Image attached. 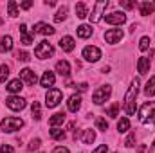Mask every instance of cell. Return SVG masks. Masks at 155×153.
Masks as SVG:
<instances>
[{"mask_svg": "<svg viewBox=\"0 0 155 153\" xmlns=\"http://www.w3.org/2000/svg\"><path fill=\"white\" fill-rule=\"evenodd\" d=\"M137 92H139V79H134L126 96H124V112L126 115H134L135 114V97H137Z\"/></svg>", "mask_w": 155, "mask_h": 153, "instance_id": "1", "label": "cell"}, {"mask_svg": "<svg viewBox=\"0 0 155 153\" xmlns=\"http://www.w3.org/2000/svg\"><path fill=\"white\" fill-rule=\"evenodd\" d=\"M139 119L143 124H153L155 122V101L144 103L139 110Z\"/></svg>", "mask_w": 155, "mask_h": 153, "instance_id": "2", "label": "cell"}, {"mask_svg": "<svg viewBox=\"0 0 155 153\" xmlns=\"http://www.w3.org/2000/svg\"><path fill=\"white\" fill-rule=\"evenodd\" d=\"M22 126H24V121H22L20 117H5V119H2V122H0V128H2V132H5V133H13V132L20 130Z\"/></svg>", "mask_w": 155, "mask_h": 153, "instance_id": "3", "label": "cell"}, {"mask_svg": "<svg viewBox=\"0 0 155 153\" xmlns=\"http://www.w3.org/2000/svg\"><path fill=\"white\" fill-rule=\"evenodd\" d=\"M52 54H54V47H52V43H49L47 40L40 41L38 47L35 49V56L40 58V60H47V58H51Z\"/></svg>", "mask_w": 155, "mask_h": 153, "instance_id": "4", "label": "cell"}, {"mask_svg": "<svg viewBox=\"0 0 155 153\" xmlns=\"http://www.w3.org/2000/svg\"><path fill=\"white\" fill-rule=\"evenodd\" d=\"M110 94H112V86H110V85H103V86H99V88L92 94V101H94V105H103V103L110 97Z\"/></svg>", "mask_w": 155, "mask_h": 153, "instance_id": "5", "label": "cell"}, {"mask_svg": "<svg viewBox=\"0 0 155 153\" xmlns=\"http://www.w3.org/2000/svg\"><path fill=\"white\" fill-rule=\"evenodd\" d=\"M60 101H61V90H60V88H49V92H47V96H45V105H47V108L58 106Z\"/></svg>", "mask_w": 155, "mask_h": 153, "instance_id": "6", "label": "cell"}, {"mask_svg": "<svg viewBox=\"0 0 155 153\" xmlns=\"http://www.w3.org/2000/svg\"><path fill=\"white\" fill-rule=\"evenodd\" d=\"M108 7V0H97L96 4H94V11H92V15H88L90 16V22H99L101 20V15H103V11Z\"/></svg>", "mask_w": 155, "mask_h": 153, "instance_id": "7", "label": "cell"}, {"mask_svg": "<svg viewBox=\"0 0 155 153\" xmlns=\"http://www.w3.org/2000/svg\"><path fill=\"white\" fill-rule=\"evenodd\" d=\"M5 105H7V108H11V110H15V112H20V110L25 108L27 103H25V99L20 97V96H11V97L5 99Z\"/></svg>", "mask_w": 155, "mask_h": 153, "instance_id": "8", "label": "cell"}, {"mask_svg": "<svg viewBox=\"0 0 155 153\" xmlns=\"http://www.w3.org/2000/svg\"><path fill=\"white\" fill-rule=\"evenodd\" d=\"M105 22L107 24H112V25H121L126 22V15L123 11H114L110 15H105Z\"/></svg>", "mask_w": 155, "mask_h": 153, "instance_id": "9", "label": "cell"}, {"mask_svg": "<svg viewBox=\"0 0 155 153\" xmlns=\"http://www.w3.org/2000/svg\"><path fill=\"white\" fill-rule=\"evenodd\" d=\"M43 34V36H51V34H54L56 33V29L52 27V25H49V24H45V22H38V24H35V27H33V34Z\"/></svg>", "mask_w": 155, "mask_h": 153, "instance_id": "10", "label": "cell"}, {"mask_svg": "<svg viewBox=\"0 0 155 153\" xmlns=\"http://www.w3.org/2000/svg\"><path fill=\"white\" fill-rule=\"evenodd\" d=\"M83 58L87 61H97L101 58V50L97 47H94V45H88V47L83 49Z\"/></svg>", "mask_w": 155, "mask_h": 153, "instance_id": "11", "label": "cell"}, {"mask_svg": "<svg viewBox=\"0 0 155 153\" xmlns=\"http://www.w3.org/2000/svg\"><path fill=\"white\" fill-rule=\"evenodd\" d=\"M20 81L25 83V85H29V86H33V85L38 81V77H36V74H35L31 69H22V70H20Z\"/></svg>", "mask_w": 155, "mask_h": 153, "instance_id": "12", "label": "cell"}, {"mask_svg": "<svg viewBox=\"0 0 155 153\" xmlns=\"http://www.w3.org/2000/svg\"><path fill=\"white\" fill-rule=\"evenodd\" d=\"M124 36V33L121 31V29H110V31H107L105 33V40H107V43H117V41H121Z\"/></svg>", "mask_w": 155, "mask_h": 153, "instance_id": "13", "label": "cell"}, {"mask_svg": "<svg viewBox=\"0 0 155 153\" xmlns=\"http://www.w3.org/2000/svg\"><path fill=\"white\" fill-rule=\"evenodd\" d=\"M79 106H81V96H79V94H72V96L69 97V101H67L69 112H78Z\"/></svg>", "mask_w": 155, "mask_h": 153, "instance_id": "14", "label": "cell"}, {"mask_svg": "<svg viewBox=\"0 0 155 153\" xmlns=\"http://www.w3.org/2000/svg\"><path fill=\"white\" fill-rule=\"evenodd\" d=\"M60 47H61V50H63V52H72V50H74V47H76L74 38H72V36H63V38L60 40Z\"/></svg>", "mask_w": 155, "mask_h": 153, "instance_id": "15", "label": "cell"}, {"mask_svg": "<svg viewBox=\"0 0 155 153\" xmlns=\"http://www.w3.org/2000/svg\"><path fill=\"white\" fill-rule=\"evenodd\" d=\"M18 29H20V34H22V43H24V45H31V43H33V38H35V34L27 31V25H25V24H22Z\"/></svg>", "mask_w": 155, "mask_h": 153, "instance_id": "16", "label": "cell"}, {"mask_svg": "<svg viewBox=\"0 0 155 153\" xmlns=\"http://www.w3.org/2000/svg\"><path fill=\"white\" fill-rule=\"evenodd\" d=\"M54 81H56L54 72L47 70V72H43V76H41V79H40V85H41V86H45V88H49V86H52V85H54Z\"/></svg>", "mask_w": 155, "mask_h": 153, "instance_id": "17", "label": "cell"}, {"mask_svg": "<svg viewBox=\"0 0 155 153\" xmlns=\"http://www.w3.org/2000/svg\"><path fill=\"white\" fill-rule=\"evenodd\" d=\"M137 70H139V74H148V70H150V58H146V56L139 58L137 60Z\"/></svg>", "mask_w": 155, "mask_h": 153, "instance_id": "18", "label": "cell"}, {"mask_svg": "<svg viewBox=\"0 0 155 153\" xmlns=\"http://www.w3.org/2000/svg\"><path fill=\"white\" fill-rule=\"evenodd\" d=\"M56 72H58L60 76H69V74H71V65H69V61H65V60L58 61V63H56Z\"/></svg>", "mask_w": 155, "mask_h": 153, "instance_id": "19", "label": "cell"}, {"mask_svg": "<svg viewBox=\"0 0 155 153\" xmlns=\"http://www.w3.org/2000/svg\"><path fill=\"white\" fill-rule=\"evenodd\" d=\"M13 50V38L11 36H0V52Z\"/></svg>", "mask_w": 155, "mask_h": 153, "instance_id": "20", "label": "cell"}, {"mask_svg": "<svg viewBox=\"0 0 155 153\" xmlns=\"http://www.w3.org/2000/svg\"><path fill=\"white\" fill-rule=\"evenodd\" d=\"M22 85H24V83H22V81H20V77H18V79H11V81L7 83V86H5V88H7L11 94H18V92L22 90Z\"/></svg>", "mask_w": 155, "mask_h": 153, "instance_id": "21", "label": "cell"}, {"mask_svg": "<svg viewBox=\"0 0 155 153\" xmlns=\"http://www.w3.org/2000/svg\"><path fill=\"white\" fill-rule=\"evenodd\" d=\"M76 31H78V36H79V38H90V36H92V27L87 25V24L79 25Z\"/></svg>", "mask_w": 155, "mask_h": 153, "instance_id": "22", "label": "cell"}, {"mask_svg": "<svg viewBox=\"0 0 155 153\" xmlns=\"http://www.w3.org/2000/svg\"><path fill=\"white\" fill-rule=\"evenodd\" d=\"M139 9H141V15H143V16H148V15L153 13L155 5L152 2H141V4H139Z\"/></svg>", "mask_w": 155, "mask_h": 153, "instance_id": "23", "label": "cell"}, {"mask_svg": "<svg viewBox=\"0 0 155 153\" xmlns=\"http://www.w3.org/2000/svg\"><path fill=\"white\" fill-rule=\"evenodd\" d=\"M63 121H65V114H54L51 119H49V124H51L52 128H56V126L63 124Z\"/></svg>", "mask_w": 155, "mask_h": 153, "instance_id": "24", "label": "cell"}, {"mask_svg": "<svg viewBox=\"0 0 155 153\" xmlns=\"http://www.w3.org/2000/svg\"><path fill=\"white\" fill-rule=\"evenodd\" d=\"M81 139H83L85 144H92V142L96 141V132H94V130H85Z\"/></svg>", "mask_w": 155, "mask_h": 153, "instance_id": "25", "label": "cell"}, {"mask_svg": "<svg viewBox=\"0 0 155 153\" xmlns=\"http://www.w3.org/2000/svg\"><path fill=\"white\" fill-rule=\"evenodd\" d=\"M117 130H119L121 133H124V132L130 130V121H128V117H123V119L117 121Z\"/></svg>", "mask_w": 155, "mask_h": 153, "instance_id": "26", "label": "cell"}, {"mask_svg": "<svg viewBox=\"0 0 155 153\" xmlns=\"http://www.w3.org/2000/svg\"><path fill=\"white\" fill-rule=\"evenodd\" d=\"M144 94L150 97V96H155V76L150 77V81L146 83V86H144Z\"/></svg>", "mask_w": 155, "mask_h": 153, "instance_id": "27", "label": "cell"}, {"mask_svg": "<svg viewBox=\"0 0 155 153\" xmlns=\"http://www.w3.org/2000/svg\"><path fill=\"white\" fill-rule=\"evenodd\" d=\"M51 139H54V141H63V139H65V130L52 128V130H51Z\"/></svg>", "mask_w": 155, "mask_h": 153, "instance_id": "28", "label": "cell"}, {"mask_svg": "<svg viewBox=\"0 0 155 153\" xmlns=\"http://www.w3.org/2000/svg\"><path fill=\"white\" fill-rule=\"evenodd\" d=\"M76 15H78V18H85V16H88V9H87V5H85L83 2L76 4Z\"/></svg>", "mask_w": 155, "mask_h": 153, "instance_id": "29", "label": "cell"}, {"mask_svg": "<svg viewBox=\"0 0 155 153\" xmlns=\"http://www.w3.org/2000/svg\"><path fill=\"white\" fill-rule=\"evenodd\" d=\"M7 11H9V16H18V5H16V2L15 0H9L7 2Z\"/></svg>", "mask_w": 155, "mask_h": 153, "instance_id": "30", "label": "cell"}, {"mask_svg": "<svg viewBox=\"0 0 155 153\" xmlns=\"http://www.w3.org/2000/svg\"><path fill=\"white\" fill-rule=\"evenodd\" d=\"M107 115H108V117H112V119H116L117 115H119V105H117V103L110 105V106L107 108Z\"/></svg>", "mask_w": 155, "mask_h": 153, "instance_id": "31", "label": "cell"}, {"mask_svg": "<svg viewBox=\"0 0 155 153\" xmlns=\"http://www.w3.org/2000/svg\"><path fill=\"white\" fill-rule=\"evenodd\" d=\"M31 112H33V119H36V121L41 119V112H40V103H38V101H35V103H33Z\"/></svg>", "mask_w": 155, "mask_h": 153, "instance_id": "32", "label": "cell"}, {"mask_svg": "<svg viewBox=\"0 0 155 153\" xmlns=\"http://www.w3.org/2000/svg\"><path fill=\"white\" fill-rule=\"evenodd\" d=\"M67 18V7L63 5V7H60V11L56 13V16H54V22H63Z\"/></svg>", "mask_w": 155, "mask_h": 153, "instance_id": "33", "label": "cell"}, {"mask_svg": "<svg viewBox=\"0 0 155 153\" xmlns=\"http://www.w3.org/2000/svg\"><path fill=\"white\" fill-rule=\"evenodd\" d=\"M7 77H9V67L7 65H0V83H5Z\"/></svg>", "mask_w": 155, "mask_h": 153, "instance_id": "34", "label": "cell"}, {"mask_svg": "<svg viewBox=\"0 0 155 153\" xmlns=\"http://www.w3.org/2000/svg\"><path fill=\"white\" fill-rule=\"evenodd\" d=\"M96 126H97V130H101V132H107V130H108V122H107V119H103V117L96 119Z\"/></svg>", "mask_w": 155, "mask_h": 153, "instance_id": "35", "label": "cell"}, {"mask_svg": "<svg viewBox=\"0 0 155 153\" xmlns=\"http://www.w3.org/2000/svg\"><path fill=\"white\" fill-rule=\"evenodd\" d=\"M150 49V38L148 36H143L139 40V50H148Z\"/></svg>", "mask_w": 155, "mask_h": 153, "instance_id": "36", "label": "cell"}, {"mask_svg": "<svg viewBox=\"0 0 155 153\" xmlns=\"http://www.w3.org/2000/svg\"><path fill=\"white\" fill-rule=\"evenodd\" d=\"M119 4H121L123 9H132V7H135V2H132V0H121Z\"/></svg>", "mask_w": 155, "mask_h": 153, "instance_id": "37", "label": "cell"}, {"mask_svg": "<svg viewBox=\"0 0 155 153\" xmlns=\"http://www.w3.org/2000/svg\"><path fill=\"white\" fill-rule=\"evenodd\" d=\"M134 142H135V133H134V132H132V133H130V135H128V137H126V142H124V144H126V146H128V148H132V146H135V144H134Z\"/></svg>", "mask_w": 155, "mask_h": 153, "instance_id": "38", "label": "cell"}, {"mask_svg": "<svg viewBox=\"0 0 155 153\" xmlns=\"http://www.w3.org/2000/svg\"><path fill=\"white\" fill-rule=\"evenodd\" d=\"M38 148H40V139H33L31 144H29V150L35 151V150H38Z\"/></svg>", "mask_w": 155, "mask_h": 153, "instance_id": "39", "label": "cell"}, {"mask_svg": "<svg viewBox=\"0 0 155 153\" xmlns=\"http://www.w3.org/2000/svg\"><path fill=\"white\" fill-rule=\"evenodd\" d=\"M16 58H18L20 61H29V60H31V58H29V54H27V52H24V50H22V52H18V54H16Z\"/></svg>", "mask_w": 155, "mask_h": 153, "instance_id": "40", "label": "cell"}, {"mask_svg": "<svg viewBox=\"0 0 155 153\" xmlns=\"http://www.w3.org/2000/svg\"><path fill=\"white\" fill-rule=\"evenodd\" d=\"M0 153H15V150H13L9 144H2V146H0Z\"/></svg>", "mask_w": 155, "mask_h": 153, "instance_id": "41", "label": "cell"}, {"mask_svg": "<svg viewBox=\"0 0 155 153\" xmlns=\"http://www.w3.org/2000/svg\"><path fill=\"white\" fill-rule=\"evenodd\" d=\"M107 150H108V148H107V144H101L99 148H96L92 153H107Z\"/></svg>", "mask_w": 155, "mask_h": 153, "instance_id": "42", "label": "cell"}, {"mask_svg": "<svg viewBox=\"0 0 155 153\" xmlns=\"http://www.w3.org/2000/svg\"><path fill=\"white\" fill-rule=\"evenodd\" d=\"M54 153H71L67 148H63V146H58V148H54Z\"/></svg>", "mask_w": 155, "mask_h": 153, "instance_id": "43", "label": "cell"}, {"mask_svg": "<svg viewBox=\"0 0 155 153\" xmlns=\"http://www.w3.org/2000/svg\"><path fill=\"white\" fill-rule=\"evenodd\" d=\"M31 5H33V2H31V0H25V2H22V5H20V7H22V9H29Z\"/></svg>", "mask_w": 155, "mask_h": 153, "instance_id": "44", "label": "cell"}, {"mask_svg": "<svg viewBox=\"0 0 155 153\" xmlns=\"http://www.w3.org/2000/svg\"><path fill=\"white\" fill-rule=\"evenodd\" d=\"M87 86H88V85H87V83H81V85H78V88H79V90H81V92H83V90H87Z\"/></svg>", "mask_w": 155, "mask_h": 153, "instance_id": "45", "label": "cell"}, {"mask_svg": "<svg viewBox=\"0 0 155 153\" xmlns=\"http://www.w3.org/2000/svg\"><path fill=\"white\" fill-rule=\"evenodd\" d=\"M45 4H47V5H56V2H54V0H45Z\"/></svg>", "mask_w": 155, "mask_h": 153, "instance_id": "46", "label": "cell"}, {"mask_svg": "<svg viewBox=\"0 0 155 153\" xmlns=\"http://www.w3.org/2000/svg\"><path fill=\"white\" fill-rule=\"evenodd\" d=\"M144 150H146V148H144V146H143V144H141V146H139V148H137V151H139V153H143V151H144Z\"/></svg>", "mask_w": 155, "mask_h": 153, "instance_id": "47", "label": "cell"}, {"mask_svg": "<svg viewBox=\"0 0 155 153\" xmlns=\"http://www.w3.org/2000/svg\"><path fill=\"white\" fill-rule=\"evenodd\" d=\"M150 153H155V142H153V148H152V150H150Z\"/></svg>", "mask_w": 155, "mask_h": 153, "instance_id": "48", "label": "cell"}]
</instances>
